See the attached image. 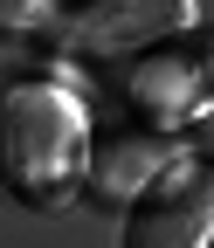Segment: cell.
<instances>
[{"label":"cell","mask_w":214,"mask_h":248,"mask_svg":"<svg viewBox=\"0 0 214 248\" xmlns=\"http://www.w3.org/2000/svg\"><path fill=\"white\" fill-rule=\"evenodd\" d=\"M83 152V117L63 90L49 83H14L0 97V186L28 207H55L76 179Z\"/></svg>","instance_id":"cell-1"},{"label":"cell","mask_w":214,"mask_h":248,"mask_svg":"<svg viewBox=\"0 0 214 248\" xmlns=\"http://www.w3.org/2000/svg\"><path fill=\"white\" fill-rule=\"evenodd\" d=\"M194 21V0H83L63 21V42L97 62H132Z\"/></svg>","instance_id":"cell-3"},{"label":"cell","mask_w":214,"mask_h":248,"mask_svg":"<svg viewBox=\"0 0 214 248\" xmlns=\"http://www.w3.org/2000/svg\"><path fill=\"white\" fill-rule=\"evenodd\" d=\"M49 14V0H0V35H28Z\"/></svg>","instance_id":"cell-4"},{"label":"cell","mask_w":214,"mask_h":248,"mask_svg":"<svg viewBox=\"0 0 214 248\" xmlns=\"http://www.w3.org/2000/svg\"><path fill=\"white\" fill-rule=\"evenodd\" d=\"M214 241V172L207 166H166L138 186L117 248H207Z\"/></svg>","instance_id":"cell-2"}]
</instances>
